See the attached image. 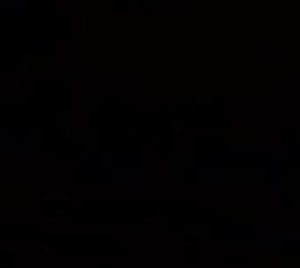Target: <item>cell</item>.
<instances>
[{"instance_id": "4", "label": "cell", "mask_w": 300, "mask_h": 268, "mask_svg": "<svg viewBox=\"0 0 300 268\" xmlns=\"http://www.w3.org/2000/svg\"><path fill=\"white\" fill-rule=\"evenodd\" d=\"M142 153H156V139H142Z\"/></svg>"}, {"instance_id": "3", "label": "cell", "mask_w": 300, "mask_h": 268, "mask_svg": "<svg viewBox=\"0 0 300 268\" xmlns=\"http://www.w3.org/2000/svg\"><path fill=\"white\" fill-rule=\"evenodd\" d=\"M100 163H103V168H106V166H108V168H119V155H116V153H108V155L103 153V155H100Z\"/></svg>"}, {"instance_id": "7", "label": "cell", "mask_w": 300, "mask_h": 268, "mask_svg": "<svg viewBox=\"0 0 300 268\" xmlns=\"http://www.w3.org/2000/svg\"><path fill=\"white\" fill-rule=\"evenodd\" d=\"M55 121H58V126H63V121H66V113H63V111H58V113H55Z\"/></svg>"}, {"instance_id": "5", "label": "cell", "mask_w": 300, "mask_h": 268, "mask_svg": "<svg viewBox=\"0 0 300 268\" xmlns=\"http://www.w3.org/2000/svg\"><path fill=\"white\" fill-rule=\"evenodd\" d=\"M100 103H103V98H90V100H87V106H90V111H98V108H100Z\"/></svg>"}, {"instance_id": "8", "label": "cell", "mask_w": 300, "mask_h": 268, "mask_svg": "<svg viewBox=\"0 0 300 268\" xmlns=\"http://www.w3.org/2000/svg\"><path fill=\"white\" fill-rule=\"evenodd\" d=\"M37 95V87H34V81H29V98Z\"/></svg>"}, {"instance_id": "2", "label": "cell", "mask_w": 300, "mask_h": 268, "mask_svg": "<svg viewBox=\"0 0 300 268\" xmlns=\"http://www.w3.org/2000/svg\"><path fill=\"white\" fill-rule=\"evenodd\" d=\"M29 100L27 98H3L0 100V111H27Z\"/></svg>"}, {"instance_id": "6", "label": "cell", "mask_w": 300, "mask_h": 268, "mask_svg": "<svg viewBox=\"0 0 300 268\" xmlns=\"http://www.w3.org/2000/svg\"><path fill=\"white\" fill-rule=\"evenodd\" d=\"M169 126H171V129H174V132H177V134H179V132H182V129H184V124H182V121H171V124H169Z\"/></svg>"}, {"instance_id": "1", "label": "cell", "mask_w": 300, "mask_h": 268, "mask_svg": "<svg viewBox=\"0 0 300 268\" xmlns=\"http://www.w3.org/2000/svg\"><path fill=\"white\" fill-rule=\"evenodd\" d=\"M19 66H24V68H29V66H34V68H53L55 66V58L53 55H21L19 58Z\"/></svg>"}]
</instances>
